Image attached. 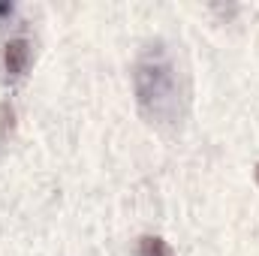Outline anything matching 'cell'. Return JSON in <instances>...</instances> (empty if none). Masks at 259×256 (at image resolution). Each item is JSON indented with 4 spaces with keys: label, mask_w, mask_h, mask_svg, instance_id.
<instances>
[{
    "label": "cell",
    "mask_w": 259,
    "mask_h": 256,
    "mask_svg": "<svg viewBox=\"0 0 259 256\" xmlns=\"http://www.w3.org/2000/svg\"><path fill=\"white\" fill-rule=\"evenodd\" d=\"M133 94L139 112L157 127H178L187 115V78L175 52L154 39L133 64Z\"/></svg>",
    "instance_id": "obj_1"
},
{
    "label": "cell",
    "mask_w": 259,
    "mask_h": 256,
    "mask_svg": "<svg viewBox=\"0 0 259 256\" xmlns=\"http://www.w3.org/2000/svg\"><path fill=\"white\" fill-rule=\"evenodd\" d=\"M136 253L139 256H175L169 241H163L160 235H142L136 241Z\"/></svg>",
    "instance_id": "obj_3"
},
{
    "label": "cell",
    "mask_w": 259,
    "mask_h": 256,
    "mask_svg": "<svg viewBox=\"0 0 259 256\" xmlns=\"http://www.w3.org/2000/svg\"><path fill=\"white\" fill-rule=\"evenodd\" d=\"M33 58V42L27 36H12L0 49V75L3 78H21Z\"/></svg>",
    "instance_id": "obj_2"
},
{
    "label": "cell",
    "mask_w": 259,
    "mask_h": 256,
    "mask_svg": "<svg viewBox=\"0 0 259 256\" xmlns=\"http://www.w3.org/2000/svg\"><path fill=\"white\" fill-rule=\"evenodd\" d=\"M12 9H15L12 3H0V18H3V15H12Z\"/></svg>",
    "instance_id": "obj_4"
},
{
    "label": "cell",
    "mask_w": 259,
    "mask_h": 256,
    "mask_svg": "<svg viewBox=\"0 0 259 256\" xmlns=\"http://www.w3.org/2000/svg\"><path fill=\"white\" fill-rule=\"evenodd\" d=\"M253 175H256V184H259V163H256V169H253Z\"/></svg>",
    "instance_id": "obj_5"
}]
</instances>
